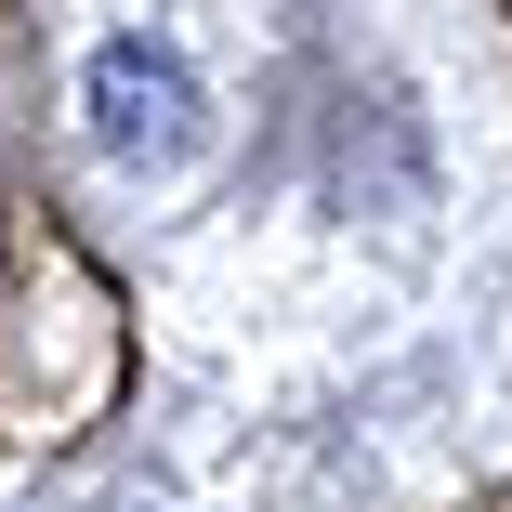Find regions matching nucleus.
Returning a JSON list of instances; mask_svg holds the SVG:
<instances>
[{
  "label": "nucleus",
  "instance_id": "obj_1",
  "mask_svg": "<svg viewBox=\"0 0 512 512\" xmlns=\"http://www.w3.org/2000/svg\"><path fill=\"white\" fill-rule=\"evenodd\" d=\"M184 106H197V79H184V53L171 40H106L92 53V132H106L119 158H145V145H184Z\"/></svg>",
  "mask_w": 512,
  "mask_h": 512
}]
</instances>
